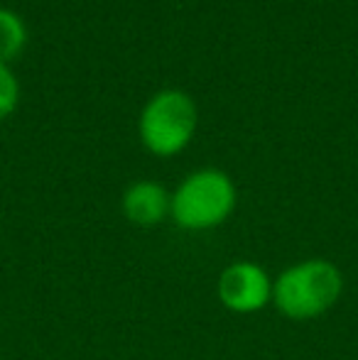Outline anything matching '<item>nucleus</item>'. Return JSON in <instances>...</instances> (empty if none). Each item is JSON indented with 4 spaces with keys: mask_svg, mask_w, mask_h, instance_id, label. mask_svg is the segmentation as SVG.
Wrapping results in <instances>:
<instances>
[{
    "mask_svg": "<svg viewBox=\"0 0 358 360\" xmlns=\"http://www.w3.org/2000/svg\"><path fill=\"white\" fill-rule=\"evenodd\" d=\"M27 27L15 10L0 8V62L8 64L25 49Z\"/></svg>",
    "mask_w": 358,
    "mask_h": 360,
    "instance_id": "nucleus-6",
    "label": "nucleus"
},
{
    "mask_svg": "<svg viewBox=\"0 0 358 360\" xmlns=\"http://www.w3.org/2000/svg\"><path fill=\"white\" fill-rule=\"evenodd\" d=\"M199 125V110L186 91H158L140 110L138 133L143 145L158 157H172L191 143Z\"/></svg>",
    "mask_w": 358,
    "mask_h": 360,
    "instance_id": "nucleus-3",
    "label": "nucleus"
},
{
    "mask_svg": "<svg viewBox=\"0 0 358 360\" xmlns=\"http://www.w3.org/2000/svg\"><path fill=\"white\" fill-rule=\"evenodd\" d=\"M344 294V275L331 260L309 257L290 265L272 280V304L285 319L312 321L336 307Z\"/></svg>",
    "mask_w": 358,
    "mask_h": 360,
    "instance_id": "nucleus-1",
    "label": "nucleus"
},
{
    "mask_svg": "<svg viewBox=\"0 0 358 360\" xmlns=\"http://www.w3.org/2000/svg\"><path fill=\"white\" fill-rule=\"evenodd\" d=\"M20 101V84L8 64L0 62V120L8 118Z\"/></svg>",
    "mask_w": 358,
    "mask_h": 360,
    "instance_id": "nucleus-7",
    "label": "nucleus"
},
{
    "mask_svg": "<svg viewBox=\"0 0 358 360\" xmlns=\"http://www.w3.org/2000/svg\"><path fill=\"white\" fill-rule=\"evenodd\" d=\"M219 302L234 314H255L272 304V277L253 260H236L219 277Z\"/></svg>",
    "mask_w": 358,
    "mask_h": 360,
    "instance_id": "nucleus-4",
    "label": "nucleus"
},
{
    "mask_svg": "<svg viewBox=\"0 0 358 360\" xmlns=\"http://www.w3.org/2000/svg\"><path fill=\"white\" fill-rule=\"evenodd\" d=\"M120 209H123V216L128 218L133 226H140V228L158 226V223L165 221V216H170V194L158 181L140 179V181H133V184L123 191Z\"/></svg>",
    "mask_w": 358,
    "mask_h": 360,
    "instance_id": "nucleus-5",
    "label": "nucleus"
},
{
    "mask_svg": "<svg viewBox=\"0 0 358 360\" xmlns=\"http://www.w3.org/2000/svg\"><path fill=\"white\" fill-rule=\"evenodd\" d=\"M238 191L226 172L206 167L179 181L170 194V216L184 231H211L236 209Z\"/></svg>",
    "mask_w": 358,
    "mask_h": 360,
    "instance_id": "nucleus-2",
    "label": "nucleus"
}]
</instances>
